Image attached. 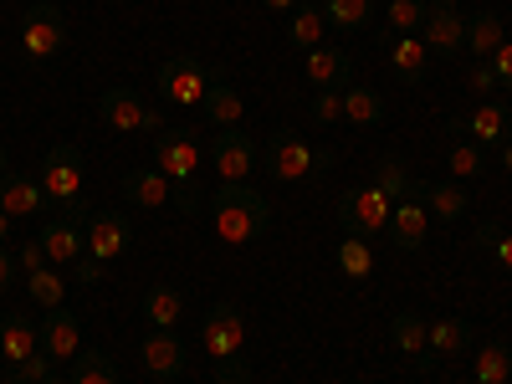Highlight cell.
I'll return each mask as SVG.
<instances>
[{
    "label": "cell",
    "mask_w": 512,
    "mask_h": 384,
    "mask_svg": "<svg viewBox=\"0 0 512 384\" xmlns=\"http://www.w3.org/2000/svg\"><path fill=\"white\" fill-rule=\"evenodd\" d=\"M210 200V221H216V236L226 241V246H246V241H256L267 226H272V205L256 195L246 180H221L216 190H205Z\"/></svg>",
    "instance_id": "6da1fadb"
},
{
    "label": "cell",
    "mask_w": 512,
    "mask_h": 384,
    "mask_svg": "<svg viewBox=\"0 0 512 384\" xmlns=\"http://www.w3.org/2000/svg\"><path fill=\"white\" fill-rule=\"evenodd\" d=\"M200 139L190 134V128H164V134H154V169L175 185V205L185 210V216H195L200 210Z\"/></svg>",
    "instance_id": "7a4b0ae2"
},
{
    "label": "cell",
    "mask_w": 512,
    "mask_h": 384,
    "mask_svg": "<svg viewBox=\"0 0 512 384\" xmlns=\"http://www.w3.org/2000/svg\"><path fill=\"white\" fill-rule=\"evenodd\" d=\"M41 190H47V200L67 221H77V226L93 221V210H88V164H82V154L72 144H57V149L41 154Z\"/></svg>",
    "instance_id": "3957f363"
},
{
    "label": "cell",
    "mask_w": 512,
    "mask_h": 384,
    "mask_svg": "<svg viewBox=\"0 0 512 384\" xmlns=\"http://www.w3.org/2000/svg\"><path fill=\"white\" fill-rule=\"evenodd\" d=\"M200 338H205L210 359H216V379L221 384H251L246 364H241V354H246V318H241L236 303H216V308H210Z\"/></svg>",
    "instance_id": "277c9868"
},
{
    "label": "cell",
    "mask_w": 512,
    "mask_h": 384,
    "mask_svg": "<svg viewBox=\"0 0 512 384\" xmlns=\"http://www.w3.org/2000/svg\"><path fill=\"white\" fill-rule=\"evenodd\" d=\"M328 164H333V149H308L303 139L292 134V128H282V134H272V144L262 149V169H267L272 180H282V185L313 180V175H323Z\"/></svg>",
    "instance_id": "5b68a950"
},
{
    "label": "cell",
    "mask_w": 512,
    "mask_h": 384,
    "mask_svg": "<svg viewBox=\"0 0 512 384\" xmlns=\"http://www.w3.org/2000/svg\"><path fill=\"white\" fill-rule=\"evenodd\" d=\"M154 82H159V98H164L169 108H200L216 77H210L195 57H169V62L159 67Z\"/></svg>",
    "instance_id": "8992f818"
},
{
    "label": "cell",
    "mask_w": 512,
    "mask_h": 384,
    "mask_svg": "<svg viewBox=\"0 0 512 384\" xmlns=\"http://www.w3.org/2000/svg\"><path fill=\"white\" fill-rule=\"evenodd\" d=\"M390 216H395V200L384 190H344L338 195V221L349 226V236H379L390 231Z\"/></svg>",
    "instance_id": "52a82bcc"
},
{
    "label": "cell",
    "mask_w": 512,
    "mask_h": 384,
    "mask_svg": "<svg viewBox=\"0 0 512 384\" xmlns=\"http://www.w3.org/2000/svg\"><path fill=\"white\" fill-rule=\"evenodd\" d=\"M62 47H67V21L52 0H41V6H31L26 21H21V52L31 62H52Z\"/></svg>",
    "instance_id": "ba28073f"
},
{
    "label": "cell",
    "mask_w": 512,
    "mask_h": 384,
    "mask_svg": "<svg viewBox=\"0 0 512 384\" xmlns=\"http://www.w3.org/2000/svg\"><path fill=\"white\" fill-rule=\"evenodd\" d=\"M98 113H103V123L108 128H118V134H134V128H149V134H164V113H154V108H144V98L134 93V88H108L103 93V103H98Z\"/></svg>",
    "instance_id": "9c48e42d"
},
{
    "label": "cell",
    "mask_w": 512,
    "mask_h": 384,
    "mask_svg": "<svg viewBox=\"0 0 512 384\" xmlns=\"http://www.w3.org/2000/svg\"><path fill=\"white\" fill-rule=\"evenodd\" d=\"M205 159L216 164V180H251V175H256V159H262V149H256V139H246L241 128H221Z\"/></svg>",
    "instance_id": "30bf717a"
},
{
    "label": "cell",
    "mask_w": 512,
    "mask_h": 384,
    "mask_svg": "<svg viewBox=\"0 0 512 384\" xmlns=\"http://www.w3.org/2000/svg\"><path fill=\"white\" fill-rule=\"evenodd\" d=\"M451 134H456V139L472 134L482 149H502V144L512 139V113H507L502 103H482V108H472V113H456V118H451Z\"/></svg>",
    "instance_id": "8fae6325"
},
{
    "label": "cell",
    "mask_w": 512,
    "mask_h": 384,
    "mask_svg": "<svg viewBox=\"0 0 512 384\" xmlns=\"http://www.w3.org/2000/svg\"><path fill=\"white\" fill-rule=\"evenodd\" d=\"M420 41L431 47V57H461L466 47V21L456 6H431V16H425L420 26Z\"/></svg>",
    "instance_id": "7c38bea8"
},
{
    "label": "cell",
    "mask_w": 512,
    "mask_h": 384,
    "mask_svg": "<svg viewBox=\"0 0 512 384\" xmlns=\"http://www.w3.org/2000/svg\"><path fill=\"white\" fill-rule=\"evenodd\" d=\"M82 236H88V256H98V262H118V256L128 251V221L118 216V210H103V216H93L88 226H82Z\"/></svg>",
    "instance_id": "4fadbf2b"
},
{
    "label": "cell",
    "mask_w": 512,
    "mask_h": 384,
    "mask_svg": "<svg viewBox=\"0 0 512 384\" xmlns=\"http://www.w3.org/2000/svg\"><path fill=\"white\" fill-rule=\"evenodd\" d=\"M36 241L47 246V262L52 267H72L82 251H88V236H82V226L77 221H67V216H57V221H47L36 231Z\"/></svg>",
    "instance_id": "5bb4252c"
},
{
    "label": "cell",
    "mask_w": 512,
    "mask_h": 384,
    "mask_svg": "<svg viewBox=\"0 0 512 384\" xmlns=\"http://www.w3.org/2000/svg\"><path fill=\"white\" fill-rule=\"evenodd\" d=\"M144 369L154 374V379H180L185 374V349H180V338L169 333V328H154L149 338H144Z\"/></svg>",
    "instance_id": "9a60e30c"
},
{
    "label": "cell",
    "mask_w": 512,
    "mask_h": 384,
    "mask_svg": "<svg viewBox=\"0 0 512 384\" xmlns=\"http://www.w3.org/2000/svg\"><path fill=\"white\" fill-rule=\"evenodd\" d=\"M36 338H41V349H47L52 359H77V344H82L77 313H67V308H52L47 318H41Z\"/></svg>",
    "instance_id": "2e32d148"
},
{
    "label": "cell",
    "mask_w": 512,
    "mask_h": 384,
    "mask_svg": "<svg viewBox=\"0 0 512 384\" xmlns=\"http://www.w3.org/2000/svg\"><path fill=\"white\" fill-rule=\"evenodd\" d=\"M52 200H47V190H41V180H26V175H0V210L6 216H41Z\"/></svg>",
    "instance_id": "e0dca14e"
},
{
    "label": "cell",
    "mask_w": 512,
    "mask_h": 384,
    "mask_svg": "<svg viewBox=\"0 0 512 384\" xmlns=\"http://www.w3.org/2000/svg\"><path fill=\"white\" fill-rule=\"evenodd\" d=\"M390 67L405 88H420L425 72H431V47L420 36H390Z\"/></svg>",
    "instance_id": "ac0fdd59"
},
{
    "label": "cell",
    "mask_w": 512,
    "mask_h": 384,
    "mask_svg": "<svg viewBox=\"0 0 512 384\" xmlns=\"http://www.w3.org/2000/svg\"><path fill=\"white\" fill-rule=\"evenodd\" d=\"M390 333H395L400 354H410L420 369H436V359H431V323H425L420 313H395L390 318Z\"/></svg>",
    "instance_id": "d6986e66"
},
{
    "label": "cell",
    "mask_w": 512,
    "mask_h": 384,
    "mask_svg": "<svg viewBox=\"0 0 512 384\" xmlns=\"http://www.w3.org/2000/svg\"><path fill=\"white\" fill-rule=\"evenodd\" d=\"M303 72H308V82H313L318 93H323V88H338V93H344V88H349L354 62H349V52H338V47H313Z\"/></svg>",
    "instance_id": "ffe728a7"
},
{
    "label": "cell",
    "mask_w": 512,
    "mask_h": 384,
    "mask_svg": "<svg viewBox=\"0 0 512 384\" xmlns=\"http://www.w3.org/2000/svg\"><path fill=\"white\" fill-rule=\"evenodd\" d=\"M425 236H431V216H425L420 200H395V216H390V241L400 251H420Z\"/></svg>",
    "instance_id": "44dd1931"
},
{
    "label": "cell",
    "mask_w": 512,
    "mask_h": 384,
    "mask_svg": "<svg viewBox=\"0 0 512 384\" xmlns=\"http://www.w3.org/2000/svg\"><path fill=\"white\" fill-rule=\"evenodd\" d=\"M123 195L134 205H144V210H159L164 200H175V185H169L154 164H139V169H128V175H123Z\"/></svg>",
    "instance_id": "7402d4cb"
},
{
    "label": "cell",
    "mask_w": 512,
    "mask_h": 384,
    "mask_svg": "<svg viewBox=\"0 0 512 384\" xmlns=\"http://www.w3.org/2000/svg\"><path fill=\"white\" fill-rule=\"evenodd\" d=\"M323 31H328L323 6H313V0H297V11H292V21H287V47L313 52V47H323Z\"/></svg>",
    "instance_id": "603a6c76"
},
{
    "label": "cell",
    "mask_w": 512,
    "mask_h": 384,
    "mask_svg": "<svg viewBox=\"0 0 512 384\" xmlns=\"http://www.w3.org/2000/svg\"><path fill=\"white\" fill-rule=\"evenodd\" d=\"M410 200H420L441 221H461L466 216V190L461 185H425V180H415V195Z\"/></svg>",
    "instance_id": "cb8c5ba5"
},
{
    "label": "cell",
    "mask_w": 512,
    "mask_h": 384,
    "mask_svg": "<svg viewBox=\"0 0 512 384\" xmlns=\"http://www.w3.org/2000/svg\"><path fill=\"white\" fill-rule=\"evenodd\" d=\"M374 190H384L390 200H410L415 195V175L405 169L400 154H379L374 159Z\"/></svg>",
    "instance_id": "d4e9b609"
},
{
    "label": "cell",
    "mask_w": 512,
    "mask_h": 384,
    "mask_svg": "<svg viewBox=\"0 0 512 384\" xmlns=\"http://www.w3.org/2000/svg\"><path fill=\"white\" fill-rule=\"evenodd\" d=\"M180 313H185V297L175 292V287H149L144 292V318L154 323V328H169V333H175V323H180Z\"/></svg>",
    "instance_id": "484cf974"
},
{
    "label": "cell",
    "mask_w": 512,
    "mask_h": 384,
    "mask_svg": "<svg viewBox=\"0 0 512 384\" xmlns=\"http://www.w3.org/2000/svg\"><path fill=\"white\" fill-rule=\"evenodd\" d=\"M200 108H205V118L216 123V128H236V123H241V98H236L231 82H221V77L210 82V93H205Z\"/></svg>",
    "instance_id": "4316f807"
},
{
    "label": "cell",
    "mask_w": 512,
    "mask_h": 384,
    "mask_svg": "<svg viewBox=\"0 0 512 384\" xmlns=\"http://www.w3.org/2000/svg\"><path fill=\"white\" fill-rule=\"evenodd\" d=\"M323 21L333 31H364L374 21V0H323Z\"/></svg>",
    "instance_id": "83f0119b"
},
{
    "label": "cell",
    "mask_w": 512,
    "mask_h": 384,
    "mask_svg": "<svg viewBox=\"0 0 512 384\" xmlns=\"http://www.w3.org/2000/svg\"><path fill=\"white\" fill-rule=\"evenodd\" d=\"M36 349H41V338H36L31 323H21V318H0V354H6L11 364L31 359Z\"/></svg>",
    "instance_id": "f1b7e54d"
},
{
    "label": "cell",
    "mask_w": 512,
    "mask_h": 384,
    "mask_svg": "<svg viewBox=\"0 0 512 384\" xmlns=\"http://www.w3.org/2000/svg\"><path fill=\"white\" fill-rule=\"evenodd\" d=\"M344 118L359 123V128H374V123L384 118V98H379L374 88H359V82H349V88H344Z\"/></svg>",
    "instance_id": "f546056e"
},
{
    "label": "cell",
    "mask_w": 512,
    "mask_h": 384,
    "mask_svg": "<svg viewBox=\"0 0 512 384\" xmlns=\"http://www.w3.org/2000/svg\"><path fill=\"white\" fill-rule=\"evenodd\" d=\"M67 384H118V364H113L103 349H88V354H77V359H72Z\"/></svg>",
    "instance_id": "4dcf8cb0"
},
{
    "label": "cell",
    "mask_w": 512,
    "mask_h": 384,
    "mask_svg": "<svg viewBox=\"0 0 512 384\" xmlns=\"http://www.w3.org/2000/svg\"><path fill=\"white\" fill-rule=\"evenodd\" d=\"M26 292H31V303L36 308H67V277H57V267H41L26 277Z\"/></svg>",
    "instance_id": "1f68e13d"
},
{
    "label": "cell",
    "mask_w": 512,
    "mask_h": 384,
    "mask_svg": "<svg viewBox=\"0 0 512 384\" xmlns=\"http://www.w3.org/2000/svg\"><path fill=\"white\" fill-rule=\"evenodd\" d=\"M466 344H472V328H466L461 318H436L431 323V354L436 359H456Z\"/></svg>",
    "instance_id": "d6a6232c"
},
{
    "label": "cell",
    "mask_w": 512,
    "mask_h": 384,
    "mask_svg": "<svg viewBox=\"0 0 512 384\" xmlns=\"http://www.w3.org/2000/svg\"><path fill=\"white\" fill-rule=\"evenodd\" d=\"M338 267H344V277H354V282L374 277V251H369V236H344V241H338Z\"/></svg>",
    "instance_id": "836d02e7"
},
{
    "label": "cell",
    "mask_w": 512,
    "mask_h": 384,
    "mask_svg": "<svg viewBox=\"0 0 512 384\" xmlns=\"http://www.w3.org/2000/svg\"><path fill=\"white\" fill-rule=\"evenodd\" d=\"M425 16H431V0H390V11H384L395 36H415L425 26Z\"/></svg>",
    "instance_id": "e575fe53"
},
{
    "label": "cell",
    "mask_w": 512,
    "mask_h": 384,
    "mask_svg": "<svg viewBox=\"0 0 512 384\" xmlns=\"http://www.w3.org/2000/svg\"><path fill=\"white\" fill-rule=\"evenodd\" d=\"M502 41H507V36H502V21H497L492 11H487V16H472V21H466V47H472L477 57H492V52L502 47Z\"/></svg>",
    "instance_id": "d590c367"
},
{
    "label": "cell",
    "mask_w": 512,
    "mask_h": 384,
    "mask_svg": "<svg viewBox=\"0 0 512 384\" xmlns=\"http://www.w3.org/2000/svg\"><path fill=\"white\" fill-rule=\"evenodd\" d=\"M507 374H512L507 344H487V349L477 354V384H507Z\"/></svg>",
    "instance_id": "8d00e7d4"
},
{
    "label": "cell",
    "mask_w": 512,
    "mask_h": 384,
    "mask_svg": "<svg viewBox=\"0 0 512 384\" xmlns=\"http://www.w3.org/2000/svg\"><path fill=\"white\" fill-rule=\"evenodd\" d=\"M52 354L47 349H36L31 359H21V364H11V374H6V384H41V379H47L52 374Z\"/></svg>",
    "instance_id": "74e56055"
},
{
    "label": "cell",
    "mask_w": 512,
    "mask_h": 384,
    "mask_svg": "<svg viewBox=\"0 0 512 384\" xmlns=\"http://www.w3.org/2000/svg\"><path fill=\"white\" fill-rule=\"evenodd\" d=\"M477 246L492 251V262L512 272V231H502V226H482V231H477Z\"/></svg>",
    "instance_id": "f35d334b"
},
{
    "label": "cell",
    "mask_w": 512,
    "mask_h": 384,
    "mask_svg": "<svg viewBox=\"0 0 512 384\" xmlns=\"http://www.w3.org/2000/svg\"><path fill=\"white\" fill-rule=\"evenodd\" d=\"M446 159H451V175H456V180H472L477 169L487 164V149H482V144H456Z\"/></svg>",
    "instance_id": "ab89813d"
},
{
    "label": "cell",
    "mask_w": 512,
    "mask_h": 384,
    "mask_svg": "<svg viewBox=\"0 0 512 384\" xmlns=\"http://www.w3.org/2000/svg\"><path fill=\"white\" fill-rule=\"evenodd\" d=\"M308 118H313V123H333V118H344V93H338V88H323V93L308 103Z\"/></svg>",
    "instance_id": "60d3db41"
},
{
    "label": "cell",
    "mask_w": 512,
    "mask_h": 384,
    "mask_svg": "<svg viewBox=\"0 0 512 384\" xmlns=\"http://www.w3.org/2000/svg\"><path fill=\"white\" fill-rule=\"evenodd\" d=\"M72 277H77L82 287H98V282L108 277V262H98V256H88V251H82L77 262H72Z\"/></svg>",
    "instance_id": "b9f144b4"
},
{
    "label": "cell",
    "mask_w": 512,
    "mask_h": 384,
    "mask_svg": "<svg viewBox=\"0 0 512 384\" xmlns=\"http://www.w3.org/2000/svg\"><path fill=\"white\" fill-rule=\"evenodd\" d=\"M41 267H52V262H47V246H41V241H26V246L16 251V272L31 277V272H41Z\"/></svg>",
    "instance_id": "7bdbcfd3"
},
{
    "label": "cell",
    "mask_w": 512,
    "mask_h": 384,
    "mask_svg": "<svg viewBox=\"0 0 512 384\" xmlns=\"http://www.w3.org/2000/svg\"><path fill=\"white\" fill-rule=\"evenodd\" d=\"M492 72H497V88H507V93H512V36L492 52Z\"/></svg>",
    "instance_id": "ee69618b"
},
{
    "label": "cell",
    "mask_w": 512,
    "mask_h": 384,
    "mask_svg": "<svg viewBox=\"0 0 512 384\" xmlns=\"http://www.w3.org/2000/svg\"><path fill=\"white\" fill-rule=\"evenodd\" d=\"M466 88H472V93H492V88H497L492 62H472V72H466Z\"/></svg>",
    "instance_id": "f6af8a7d"
},
{
    "label": "cell",
    "mask_w": 512,
    "mask_h": 384,
    "mask_svg": "<svg viewBox=\"0 0 512 384\" xmlns=\"http://www.w3.org/2000/svg\"><path fill=\"white\" fill-rule=\"evenodd\" d=\"M11 277H16V256H11V251H0V292L11 287Z\"/></svg>",
    "instance_id": "bcb514c9"
},
{
    "label": "cell",
    "mask_w": 512,
    "mask_h": 384,
    "mask_svg": "<svg viewBox=\"0 0 512 384\" xmlns=\"http://www.w3.org/2000/svg\"><path fill=\"white\" fill-rule=\"evenodd\" d=\"M267 11H297V0H262Z\"/></svg>",
    "instance_id": "7dc6e473"
},
{
    "label": "cell",
    "mask_w": 512,
    "mask_h": 384,
    "mask_svg": "<svg viewBox=\"0 0 512 384\" xmlns=\"http://www.w3.org/2000/svg\"><path fill=\"white\" fill-rule=\"evenodd\" d=\"M11 221H16V216H6V210H0V241L11 236Z\"/></svg>",
    "instance_id": "c3c4849f"
},
{
    "label": "cell",
    "mask_w": 512,
    "mask_h": 384,
    "mask_svg": "<svg viewBox=\"0 0 512 384\" xmlns=\"http://www.w3.org/2000/svg\"><path fill=\"white\" fill-rule=\"evenodd\" d=\"M0 175H11V154H6V144H0Z\"/></svg>",
    "instance_id": "681fc988"
},
{
    "label": "cell",
    "mask_w": 512,
    "mask_h": 384,
    "mask_svg": "<svg viewBox=\"0 0 512 384\" xmlns=\"http://www.w3.org/2000/svg\"><path fill=\"white\" fill-rule=\"evenodd\" d=\"M502 169H512V139L502 144Z\"/></svg>",
    "instance_id": "f907efd6"
},
{
    "label": "cell",
    "mask_w": 512,
    "mask_h": 384,
    "mask_svg": "<svg viewBox=\"0 0 512 384\" xmlns=\"http://www.w3.org/2000/svg\"><path fill=\"white\" fill-rule=\"evenodd\" d=\"M431 6H456L461 11V0H431Z\"/></svg>",
    "instance_id": "816d5d0a"
},
{
    "label": "cell",
    "mask_w": 512,
    "mask_h": 384,
    "mask_svg": "<svg viewBox=\"0 0 512 384\" xmlns=\"http://www.w3.org/2000/svg\"><path fill=\"white\" fill-rule=\"evenodd\" d=\"M41 384H67V379H57V374H47V379H41Z\"/></svg>",
    "instance_id": "f5cc1de1"
},
{
    "label": "cell",
    "mask_w": 512,
    "mask_h": 384,
    "mask_svg": "<svg viewBox=\"0 0 512 384\" xmlns=\"http://www.w3.org/2000/svg\"><path fill=\"white\" fill-rule=\"evenodd\" d=\"M359 384H369V379H359Z\"/></svg>",
    "instance_id": "db71d44e"
}]
</instances>
